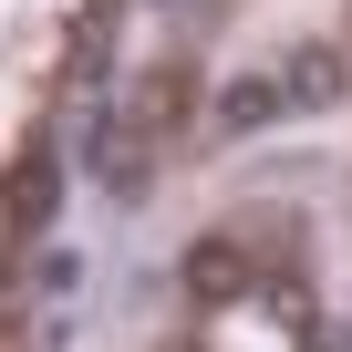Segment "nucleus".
Here are the masks:
<instances>
[{"instance_id":"obj_1","label":"nucleus","mask_w":352,"mask_h":352,"mask_svg":"<svg viewBox=\"0 0 352 352\" xmlns=\"http://www.w3.org/2000/svg\"><path fill=\"white\" fill-rule=\"evenodd\" d=\"M176 280H187V300H239V290H259V249L249 239H228V228H208L197 249H187V270H176Z\"/></svg>"},{"instance_id":"obj_2","label":"nucleus","mask_w":352,"mask_h":352,"mask_svg":"<svg viewBox=\"0 0 352 352\" xmlns=\"http://www.w3.org/2000/svg\"><path fill=\"white\" fill-rule=\"evenodd\" d=\"M52 197H63V166L32 145V155H21V176H11V228H42V218H52Z\"/></svg>"},{"instance_id":"obj_3","label":"nucleus","mask_w":352,"mask_h":352,"mask_svg":"<svg viewBox=\"0 0 352 352\" xmlns=\"http://www.w3.org/2000/svg\"><path fill=\"white\" fill-rule=\"evenodd\" d=\"M280 94H290V104H331V94H342V52H331V42H321V52H300Z\"/></svg>"},{"instance_id":"obj_4","label":"nucleus","mask_w":352,"mask_h":352,"mask_svg":"<svg viewBox=\"0 0 352 352\" xmlns=\"http://www.w3.org/2000/svg\"><path fill=\"white\" fill-rule=\"evenodd\" d=\"M187 114H197V73L176 63V73H155V83H145V124H187Z\"/></svg>"},{"instance_id":"obj_5","label":"nucleus","mask_w":352,"mask_h":352,"mask_svg":"<svg viewBox=\"0 0 352 352\" xmlns=\"http://www.w3.org/2000/svg\"><path fill=\"white\" fill-rule=\"evenodd\" d=\"M280 104H290V94H280V83H239V94H228V124H239V135H249V124H270V114H280Z\"/></svg>"}]
</instances>
